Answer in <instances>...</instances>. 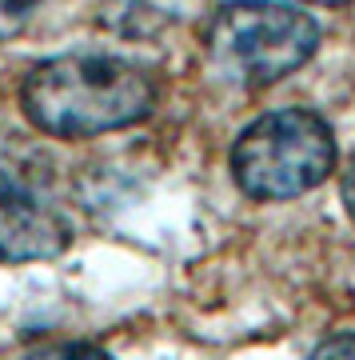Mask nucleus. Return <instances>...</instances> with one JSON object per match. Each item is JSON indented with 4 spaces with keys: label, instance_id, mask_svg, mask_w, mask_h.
<instances>
[{
    "label": "nucleus",
    "instance_id": "obj_7",
    "mask_svg": "<svg viewBox=\"0 0 355 360\" xmlns=\"http://www.w3.org/2000/svg\"><path fill=\"white\" fill-rule=\"evenodd\" d=\"M36 0H0V28H13L16 20H25L32 13Z\"/></svg>",
    "mask_w": 355,
    "mask_h": 360
},
{
    "label": "nucleus",
    "instance_id": "obj_4",
    "mask_svg": "<svg viewBox=\"0 0 355 360\" xmlns=\"http://www.w3.org/2000/svg\"><path fill=\"white\" fill-rule=\"evenodd\" d=\"M72 245V224L20 188H0V264L56 260Z\"/></svg>",
    "mask_w": 355,
    "mask_h": 360
},
{
    "label": "nucleus",
    "instance_id": "obj_1",
    "mask_svg": "<svg viewBox=\"0 0 355 360\" xmlns=\"http://www.w3.org/2000/svg\"><path fill=\"white\" fill-rule=\"evenodd\" d=\"M160 101L152 68L116 52H64L40 60L20 84L32 129L56 141H88L148 120Z\"/></svg>",
    "mask_w": 355,
    "mask_h": 360
},
{
    "label": "nucleus",
    "instance_id": "obj_3",
    "mask_svg": "<svg viewBox=\"0 0 355 360\" xmlns=\"http://www.w3.org/2000/svg\"><path fill=\"white\" fill-rule=\"evenodd\" d=\"M232 180L252 200H292L319 188L335 168V132L312 108H276L232 144Z\"/></svg>",
    "mask_w": 355,
    "mask_h": 360
},
{
    "label": "nucleus",
    "instance_id": "obj_8",
    "mask_svg": "<svg viewBox=\"0 0 355 360\" xmlns=\"http://www.w3.org/2000/svg\"><path fill=\"white\" fill-rule=\"evenodd\" d=\"M340 193H343V205H347V217L355 220V160H351V168L343 172V184H340Z\"/></svg>",
    "mask_w": 355,
    "mask_h": 360
},
{
    "label": "nucleus",
    "instance_id": "obj_9",
    "mask_svg": "<svg viewBox=\"0 0 355 360\" xmlns=\"http://www.w3.org/2000/svg\"><path fill=\"white\" fill-rule=\"evenodd\" d=\"M307 4H351V0H307Z\"/></svg>",
    "mask_w": 355,
    "mask_h": 360
},
{
    "label": "nucleus",
    "instance_id": "obj_2",
    "mask_svg": "<svg viewBox=\"0 0 355 360\" xmlns=\"http://www.w3.org/2000/svg\"><path fill=\"white\" fill-rule=\"evenodd\" d=\"M203 56L236 89H267L304 68L319 49V25L295 4L228 0L203 25Z\"/></svg>",
    "mask_w": 355,
    "mask_h": 360
},
{
    "label": "nucleus",
    "instance_id": "obj_6",
    "mask_svg": "<svg viewBox=\"0 0 355 360\" xmlns=\"http://www.w3.org/2000/svg\"><path fill=\"white\" fill-rule=\"evenodd\" d=\"M307 360H355V333L328 336V340H323Z\"/></svg>",
    "mask_w": 355,
    "mask_h": 360
},
{
    "label": "nucleus",
    "instance_id": "obj_5",
    "mask_svg": "<svg viewBox=\"0 0 355 360\" xmlns=\"http://www.w3.org/2000/svg\"><path fill=\"white\" fill-rule=\"evenodd\" d=\"M25 360H116V356L104 352L100 345H88V340H52V345L32 348Z\"/></svg>",
    "mask_w": 355,
    "mask_h": 360
}]
</instances>
